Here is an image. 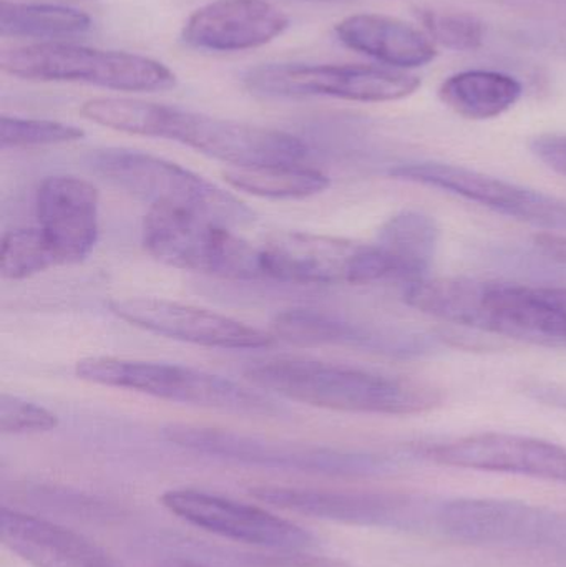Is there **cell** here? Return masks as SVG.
I'll return each mask as SVG.
<instances>
[{
  "label": "cell",
  "instance_id": "4dcf8cb0",
  "mask_svg": "<svg viewBox=\"0 0 566 567\" xmlns=\"http://www.w3.org/2000/svg\"><path fill=\"white\" fill-rule=\"evenodd\" d=\"M535 248L547 256L550 261L557 265L566 266V236L555 235V233H544L534 238Z\"/></svg>",
  "mask_w": 566,
  "mask_h": 567
},
{
  "label": "cell",
  "instance_id": "7c38bea8",
  "mask_svg": "<svg viewBox=\"0 0 566 567\" xmlns=\"http://www.w3.org/2000/svg\"><path fill=\"white\" fill-rule=\"evenodd\" d=\"M162 505L203 532L256 548L302 555L318 546L315 536L302 526L225 496L192 488L169 489L163 493Z\"/></svg>",
  "mask_w": 566,
  "mask_h": 567
},
{
  "label": "cell",
  "instance_id": "7402d4cb",
  "mask_svg": "<svg viewBox=\"0 0 566 567\" xmlns=\"http://www.w3.org/2000/svg\"><path fill=\"white\" fill-rule=\"evenodd\" d=\"M439 243V228L431 216L421 212H402L379 229L378 246L389 256L399 279L405 282L425 278Z\"/></svg>",
  "mask_w": 566,
  "mask_h": 567
},
{
  "label": "cell",
  "instance_id": "ffe728a7",
  "mask_svg": "<svg viewBox=\"0 0 566 567\" xmlns=\"http://www.w3.org/2000/svg\"><path fill=\"white\" fill-rule=\"evenodd\" d=\"M272 336L288 342L312 346V343H351L371 347L384 352L418 355L429 352L434 342L418 333H378L354 323L329 317L328 313L309 309H291L278 313L272 320Z\"/></svg>",
  "mask_w": 566,
  "mask_h": 567
},
{
  "label": "cell",
  "instance_id": "1f68e13d",
  "mask_svg": "<svg viewBox=\"0 0 566 567\" xmlns=\"http://www.w3.org/2000/svg\"><path fill=\"white\" fill-rule=\"evenodd\" d=\"M531 392L532 396L538 400V402L566 409V389H564V386L538 385L531 389Z\"/></svg>",
  "mask_w": 566,
  "mask_h": 567
},
{
  "label": "cell",
  "instance_id": "6da1fadb",
  "mask_svg": "<svg viewBox=\"0 0 566 567\" xmlns=\"http://www.w3.org/2000/svg\"><path fill=\"white\" fill-rule=\"evenodd\" d=\"M86 116L116 132L182 143L235 168L299 165L309 156L306 143L289 133L145 100L93 99Z\"/></svg>",
  "mask_w": 566,
  "mask_h": 567
},
{
  "label": "cell",
  "instance_id": "4fadbf2b",
  "mask_svg": "<svg viewBox=\"0 0 566 567\" xmlns=\"http://www.w3.org/2000/svg\"><path fill=\"white\" fill-rule=\"evenodd\" d=\"M389 175L402 182L451 193L548 233H566V202L557 196L445 163H408L395 166Z\"/></svg>",
  "mask_w": 566,
  "mask_h": 567
},
{
  "label": "cell",
  "instance_id": "8992f818",
  "mask_svg": "<svg viewBox=\"0 0 566 567\" xmlns=\"http://www.w3.org/2000/svg\"><path fill=\"white\" fill-rule=\"evenodd\" d=\"M143 245L153 258L173 268L235 281L265 278L259 246L195 213L150 208Z\"/></svg>",
  "mask_w": 566,
  "mask_h": 567
},
{
  "label": "cell",
  "instance_id": "9a60e30c",
  "mask_svg": "<svg viewBox=\"0 0 566 567\" xmlns=\"http://www.w3.org/2000/svg\"><path fill=\"white\" fill-rule=\"evenodd\" d=\"M442 466L566 483V446L511 433H478L429 450Z\"/></svg>",
  "mask_w": 566,
  "mask_h": 567
},
{
  "label": "cell",
  "instance_id": "2e32d148",
  "mask_svg": "<svg viewBox=\"0 0 566 567\" xmlns=\"http://www.w3.org/2000/svg\"><path fill=\"white\" fill-rule=\"evenodd\" d=\"M37 218L62 266L79 265L99 241V192L76 176H49L37 192Z\"/></svg>",
  "mask_w": 566,
  "mask_h": 567
},
{
  "label": "cell",
  "instance_id": "d4e9b609",
  "mask_svg": "<svg viewBox=\"0 0 566 567\" xmlns=\"http://www.w3.org/2000/svg\"><path fill=\"white\" fill-rule=\"evenodd\" d=\"M62 266L39 228L6 233L0 245V272L10 281H22Z\"/></svg>",
  "mask_w": 566,
  "mask_h": 567
},
{
  "label": "cell",
  "instance_id": "7a4b0ae2",
  "mask_svg": "<svg viewBox=\"0 0 566 567\" xmlns=\"http://www.w3.org/2000/svg\"><path fill=\"white\" fill-rule=\"evenodd\" d=\"M245 375L258 389L338 412L418 415L442 402L441 390L429 383L318 360H266Z\"/></svg>",
  "mask_w": 566,
  "mask_h": 567
},
{
  "label": "cell",
  "instance_id": "cb8c5ba5",
  "mask_svg": "<svg viewBox=\"0 0 566 567\" xmlns=\"http://www.w3.org/2000/svg\"><path fill=\"white\" fill-rule=\"evenodd\" d=\"M90 27L92 19L89 13L72 7L9 0H2L0 3V33L3 37L59 39L86 32Z\"/></svg>",
  "mask_w": 566,
  "mask_h": 567
},
{
  "label": "cell",
  "instance_id": "3957f363",
  "mask_svg": "<svg viewBox=\"0 0 566 567\" xmlns=\"http://www.w3.org/2000/svg\"><path fill=\"white\" fill-rule=\"evenodd\" d=\"M90 165L96 175L128 195L150 203L152 208L183 209L231 229L255 221V212L231 193L150 153L99 150L90 156Z\"/></svg>",
  "mask_w": 566,
  "mask_h": 567
},
{
  "label": "cell",
  "instance_id": "277c9868",
  "mask_svg": "<svg viewBox=\"0 0 566 567\" xmlns=\"http://www.w3.org/2000/svg\"><path fill=\"white\" fill-rule=\"evenodd\" d=\"M75 373L79 379L96 385L132 390L168 402L236 415H276L279 412L275 400L258 390L175 363L89 357L76 362Z\"/></svg>",
  "mask_w": 566,
  "mask_h": 567
},
{
  "label": "cell",
  "instance_id": "44dd1931",
  "mask_svg": "<svg viewBox=\"0 0 566 567\" xmlns=\"http://www.w3.org/2000/svg\"><path fill=\"white\" fill-rule=\"evenodd\" d=\"M524 89L515 76L491 70H465L449 76L439 96L442 103L467 120L497 118L521 100Z\"/></svg>",
  "mask_w": 566,
  "mask_h": 567
},
{
  "label": "cell",
  "instance_id": "603a6c76",
  "mask_svg": "<svg viewBox=\"0 0 566 567\" xmlns=\"http://www.w3.org/2000/svg\"><path fill=\"white\" fill-rule=\"evenodd\" d=\"M223 178L231 188L259 198L302 199L329 188L328 175L302 163L233 168L223 173Z\"/></svg>",
  "mask_w": 566,
  "mask_h": 567
},
{
  "label": "cell",
  "instance_id": "d6a6232c",
  "mask_svg": "<svg viewBox=\"0 0 566 567\" xmlns=\"http://www.w3.org/2000/svg\"><path fill=\"white\" fill-rule=\"evenodd\" d=\"M166 567H203V566L192 565V563H172V565H168Z\"/></svg>",
  "mask_w": 566,
  "mask_h": 567
},
{
  "label": "cell",
  "instance_id": "5bb4252c",
  "mask_svg": "<svg viewBox=\"0 0 566 567\" xmlns=\"http://www.w3.org/2000/svg\"><path fill=\"white\" fill-rule=\"evenodd\" d=\"M109 309L119 319L140 329L196 346L233 350L266 349L272 346L275 339L231 317L175 300L125 297L110 300Z\"/></svg>",
  "mask_w": 566,
  "mask_h": 567
},
{
  "label": "cell",
  "instance_id": "f546056e",
  "mask_svg": "<svg viewBox=\"0 0 566 567\" xmlns=\"http://www.w3.org/2000/svg\"><path fill=\"white\" fill-rule=\"evenodd\" d=\"M532 152L548 168L566 176V135H542L531 143Z\"/></svg>",
  "mask_w": 566,
  "mask_h": 567
},
{
  "label": "cell",
  "instance_id": "ba28073f",
  "mask_svg": "<svg viewBox=\"0 0 566 567\" xmlns=\"http://www.w3.org/2000/svg\"><path fill=\"white\" fill-rule=\"evenodd\" d=\"M435 528L465 545L566 553V515L514 499L439 503Z\"/></svg>",
  "mask_w": 566,
  "mask_h": 567
},
{
  "label": "cell",
  "instance_id": "ac0fdd59",
  "mask_svg": "<svg viewBox=\"0 0 566 567\" xmlns=\"http://www.w3.org/2000/svg\"><path fill=\"white\" fill-rule=\"evenodd\" d=\"M0 542L33 567H123L85 536L17 509L0 512Z\"/></svg>",
  "mask_w": 566,
  "mask_h": 567
},
{
  "label": "cell",
  "instance_id": "8fae6325",
  "mask_svg": "<svg viewBox=\"0 0 566 567\" xmlns=\"http://www.w3.org/2000/svg\"><path fill=\"white\" fill-rule=\"evenodd\" d=\"M251 495L266 505L289 513L374 528L419 529L435 526L438 505L422 496L384 492L256 488Z\"/></svg>",
  "mask_w": 566,
  "mask_h": 567
},
{
  "label": "cell",
  "instance_id": "9c48e42d",
  "mask_svg": "<svg viewBox=\"0 0 566 567\" xmlns=\"http://www.w3.org/2000/svg\"><path fill=\"white\" fill-rule=\"evenodd\" d=\"M265 278L298 284H371L399 279L398 268L378 245L312 235L278 233L261 246Z\"/></svg>",
  "mask_w": 566,
  "mask_h": 567
},
{
  "label": "cell",
  "instance_id": "f1b7e54d",
  "mask_svg": "<svg viewBox=\"0 0 566 567\" xmlns=\"http://www.w3.org/2000/svg\"><path fill=\"white\" fill-rule=\"evenodd\" d=\"M545 347H566V287L537 286Z\"/></svg>",
  "mask_w": 566,
  "mask_h": 567
},
{
  "label": "cell",
  "instance_id": "5b68a950",
  "mask_svg": "<svg viewBox=\"0 0 566 567\" xmlns=\"http://www.w3.org/2000/svg\"><path fill=\"white\" fill-rule=\"evenodd\" d=\"M0 69L33 82H80L119 92H163L176 86L175 72L158 60L53 40L2 50Z\"/></svg>",
  "mask_w": 566,
  "mask_h": 567
},
{
  "label": "cell",
  "instance_id": "484cf974",
  "mask_svg": "<svg viewBox=\"0 0 566 567\" xmlns=\"http://www.w3.org/2000/svg\"><path fill=\"white\" fill-rule=\"evenodd\" d=\"M85 132L69 123L53 120L20 118L6 116L0 118V146L2 148H33V146L62 145L79 142Z\"/></svg>",
  "mask_w": 566,
  "mask_h": 567
},
{
  "label": "cell",
  "instance_id": "83f0119b",
  "mask_svg": "<svg viewBox=\"0 0 566 567\" xmlns=\"http://www.w3.org/2000/svg\"><path fill=\"white\" fill-rule=\"evenodd\" d=\"M59 426V416L45 406L20 396L0 395V432L3 435H32L52 432Z\"/></svg>",
  "mask_w": 566,
  "mask_h": 567
},
{
  "label": "cell",
  "instance_id": "d6986e66",
  "mask_svg": "<svg viewBox=\"0 0 566 567\" xmlns=\"http://www.w3.org/2000/svg\"><path fill=\"white\" fill-rule=\"evenodd\" d=\"M335 32L348 49L398 69L424 66L438 56L429 35L395 17L356 13L342 19Z\"/></svg>",
  "mask_w": 566,
  "mask_h": 567
},
{
  "label": "cell",
  "instance_id": "4316f807",
  "mask_svg": "<svg viewBox=\"0 0 566 567\" xmlns=\"http://www.w3.org/2000/svg\"><path fill=\"white\" fill-rule=\"evenodd\" d=\"M421 20L432 42L454 52H474L484 43V23L471 13L424 10Z\"/></svg>",
  "mask_w": 566,
  "mask_h": 567
},
{
  "label": "cell",
  "instance_id": "52a82bcc",
  "mask_svg": "<svg viewBox=\"0 0 566 567\" xmlns=\"http://www.w3.org/2000/svg\"><path fill=\"white\" fill-rule=\"evenodd\" d=\"M163 436L182 449L216 458L322 475H389L398 472L401 465L398 460L375 453L339 452L319 446L276 442L209 426L168 425L163 429Z\"/></svg>",
  "mask_w": 566,
  "mask_h": 567
},
{
  "label": "cell",
  "instance_id": "30bf717a",
  "mask_svg": "<svg viewBox=\"0 0 566 567\" xmlns=\"http://www.w3.org/2000/svg\"><path fill=\"white\" fill-rule=\"evenodd\" d=\"M245 86L259 96L302 99L332 96L351 102H398L421 89V79L399 70L369 65L268 63L245 75Z\"/></svg>",
  "mask_w": 566,
  "mask_h": 567
},
{
  "label": "cell",
  "instance_id": "e0dca14e",
  "mask_svg": "<svg viewBox=\"0 0 566 567\" xmlns=\"http://www.w3.org/2000/svg\"><path fill=\"white\" fill-rule=\"evenodd\" d=\"M289 16L268 0H215L189 16L182 37L186 45L208 52H243L278 39Z\"/></svg>",
  "mask_w": 566,
  "mask_h": 567
}]
</instances>
